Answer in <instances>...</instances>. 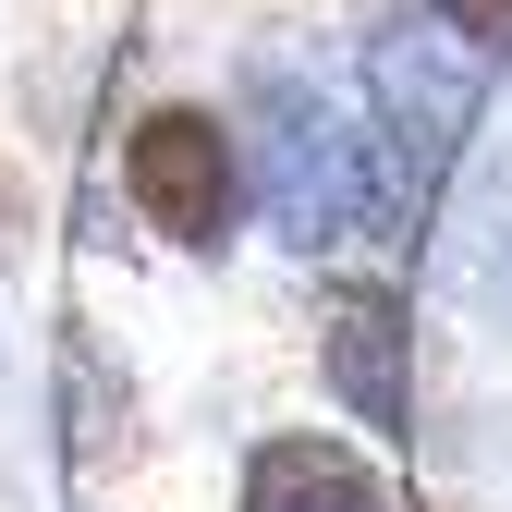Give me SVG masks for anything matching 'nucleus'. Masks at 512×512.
Instances as JSON below:
<instances>
[{
  "instance_id": "f257e3e1",
  "label": "nucleus",
  "mask_w": 512,
  "mask_h": 512,
  "mask_svg": "<svg viewBox=\"0 0 512 512\" xmlns=\"http://www.w3.org/2000/svg\"><path fill=\"white\" fill-rule=\"evenodd\" d=\"M244 171H256V196H269L281 244H305V256L354 244L366 208H378V147L330 98H305L293 74H256V98H244Z\"/></svg>"
},
{
  "instance_id": "39448f33",
  "label": "nucleus",
  "mask_w": 512,
  "mask_h": 512,
  "mask_svg": "<svg viewBox=\"0 0 512 512\" xmlns=\"http://www.w3.org/2000/svg\"><path fill=\"white\" fill-rule=\"evenodd\" d=\"M427 13H439V25H452L464 49H488V61L512 49V0H427Z\"/></svg>"
},
{
  "instance_id": "423d86ee",
  "label": "nucleus",
  "mask_w": 512,
  "mask_h": 512,
  "mask_svg": "<svg viewBox=\"0 0 512 512\" xmlns=\"http://www.w3.org/2000/svg\"><path fill=\"white\" fill-rule=\"evenodd\" d=\"M13 232H25V171L0 159V244H13Z\"/></svg>"
},
{
  "instance_id": "20e7f679",
  "label": "nucleus",
  "mask_w": 512,
  "mask_h": 512,
  "mask_svg": "<svg viewBox=\"0 0 512 512\" xmlns=\"http://www.w3.org/2000/svg\"><path fill=\"white\" fill-rule=\"evenodd\" d=\"M244 512H391V488L342 427H281L244 452Z\"/></svg>"
},
{
  "instance_id": "f03ea898",
  "label": "nucleus",
  "mask_w": 512,
  "mask_h": 512,
  "mask_svg": "<svg viewBox=\"0 0 512 512\" xmlns=\"http://www.w3.org/2000/svg\"><path fill=\"white\" fill-rule=\"evenodd\" d=\"M256 196V171H244V122L208 110V98H159L135 110V135H122V208H135L159 244L183 256H220L232 220Z\"/></svg>"
},
{
  "instance_id": "7ed1b4c3",
  "label": "nucleus",
  "mask_w": 512,
  "mask_h": 512,
  "mask_svg": "<svg viewBox=\"0 0 512 512\" xmlns=\"http://www.w3.org/2000/svg\"><path fill=\"white\" fill-rule=\"evenodd\" d=\"M403 342H415V330H403V305H391V293H366V281H354V293L330 305L317 366H330V403H342L354 427H391V439L415 427V366H403Z\"/></svg>"
}]
</instances>
